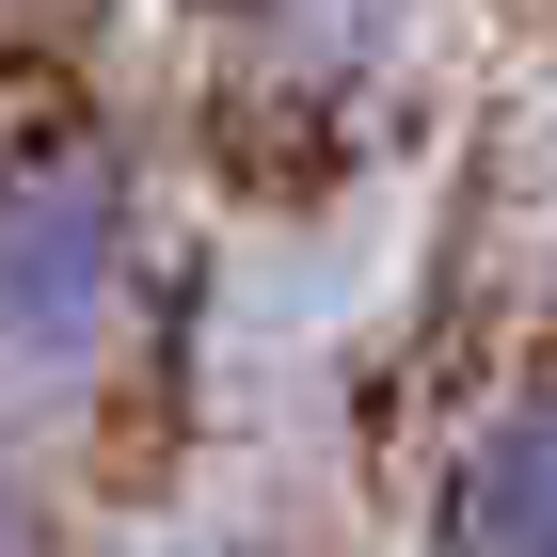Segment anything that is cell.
I'll list each match as a JSON object with an SVG mask.
<instances>
[{"label": "cell", "instance_id": "obj_2", "mask_svg": "<svg viewBox=\"0 0 557 557\" xmlns=\"http://www.w3.org/2000/svg\"><path fill=\"white\" fill-rule=\"evenodd\" d=\"M446 557H542V414H494L446 478Z\"/></svg>", "mask_w": 557, "mask_h": 557}, {"label": "cell", "instance_id": "obj_1", "mask_svg": "<svg viewBox=\"0 0 557 557\" xmlns=\"http://www.w3.org/2000/svg\"><path fill=\"white\" fill-rule=\"evenodd\" d=\"M112 302V191L81 160L0 175V335H81Z\"/></svg>", "mask_w": 557, "mask_h": 557}]
</instances>
